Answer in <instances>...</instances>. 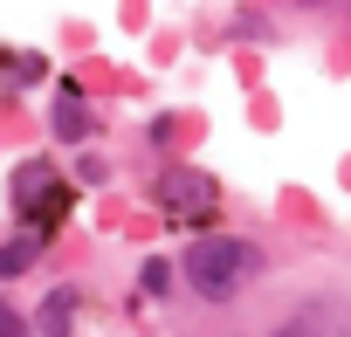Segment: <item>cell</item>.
<instances>
[{
    "instance_id": "2",
    "label": "cell",
    "mask_w": 351,
    "mask_h": 337,
    "mask_svg": "<svg viewBox=\"0 0 351 337\" xmlns=\"http://www.w3.org/2000/svg\"><path fill=\"white\" fill-rule=\"evenodd\" d=\"M8 200H14V221H21V227L56 234V227L69 221V207H76V186L56 173V158H21V165H14Z\"/></svg>"
},
{
    "instance_id": "7",
    "label": "cell",
    "mask_w": 351,
    "mask_h": 337,
    "mask_svg": "<svg viewBox=\"0 0 351 337\" xmlns=\"http://www.w3.org/2000/svg\"><path fill=\"white\" fill-rule=\"evenodd\" d=\"M228 35H241V42H276V21H269L262 8H234V14H228Z\"/></svg>"
},
{
    "instance_id": "11",
    "label": "cell",
    "mask_w": 351,
    "mask_h": 337,
    "mask_svg": "<svg viewBox=\"0 0 351 337\" xmlns=\"http://www.w3.org/2000/svg\"><path fill=\"white\" fill-rule=\"evenodd\" d=\"M276 337H317V323H310V316H303V323H282V330H276Z\"/></svg>"
},
{
    "instance_id": "8",
    "label": "cell",
    "mask_w": 351,
    "mask_h": 337,
    "mask_svg": "<svg viewBox=\"0 0 351 337\" xmlns=\"http://www.w3.org/2000/svg\"><path fill=\"white\" fill-rule=\"evenodd\" d=\"M138 282H145V296H165V289H172V262H165V255H152Z\"/></svg>"
},
{
    "instance_id": "1",
    "label": "cell",
    "mask_w": 351,
    "mask_h": 337,
    "mask_svg": "<svg viewBox=\"0 0 351 337\" xmlns=\"http://www.w3.org/2000/svg\"><path fill=\"white\" fill-rule=\"evenodd\" d=\"M262 269H269V255H262V241L255 234H200V241H186L180 248V275H186V289L200 296V303H234V296H248L255 282H262Z\"/></svg>"
},
{
    "instance_id": "5",
    "label": "cell",
    "mask_w": 351,
    "mask_h": 337,
    "mask_svg": "<svg viewBox=\"0 0 351 337\" xmlns=\"http://www.w3.org/2000/svg\"><path fill=\"white\" fill-rule=\"evenodd\" d=\"M49 131H56L62 145L97 138V110H90V97H83V90H62V97H56V110H49Z\"/></svg>"
},
{
    "instance_id": "3",
    "label": "cell",
    "mask_w": 351,
    "mask_h": 337,
    "mask_svg": "<svg viewBox=\"0 0 351 337\" xmlns=\"http://www.w3.org/2000/svg\"><path fill=\"white\" fill-rule=\"evenodd\" d=\"M158 214L172 227H214L221 221V179L200 173V165H172L158 179Z\"/></svg>"
},
{
    "instance_id": "9",
    "label": "cell",
    "mask_w": 351,
    "mask_h": 337,
    "mask_svg": "<svg viewBox=\"0 0 351 337\" xmlns=\"http://www.w3.org/2000/svg\"><path fill=\"white\" fill-rule=\"evenodd\" d=\"M0 337H35V323H28L14 303H0Z\"/></svg>"
},
{
    "instance_id": "12",
    "label": "cell",
    "mask_w": 351,
    "mask_h": 337,
    "mask_svg": "<svg viewBox=\"0 0 351 337\" xmlns=\"http://www.w3.org/2000/svg\"><path fill=\"white\" fill-rule=\"evenodd\" d=\"M303 14H330V8H344V0H296Z\"/></svg>"
},
{
    "instance_id": "10",
    "label": "cell",
    "mask_w": 351,
    "mask_h": 337,
    "mask_svg": "<svg viewBox=\"0 0 351 337\" xmlns=\"http://www.w3.org/2000/svg\"><path fill=\"white\" fill-rule=\"evenodd\" d=\"M76 179H83V186H104V179H110V165H104V158H83V165H76Z\"/></svg>"
},
{
    "instance_id": "6",
    "label": "cell",
    "mask_w": 351,
    "mask_h": 337,
    "mask_svg": "<svg viewBox=\"0 0 351 337\" xmlns=\"http://www.w3.org/2000/svg\"><path fill=\"white\" fill-rule=\"evenodd\" d=\"M42 241H49V234H35V227H21V234L0 241V282L28 275V269H35V255H42Z\"/></svg>"
},
{
    "instance_id": "4",
    "label": "cell",
    "mask_w": 351,
    "mask_h": 337,
    "mask_svg": "<svg viewBox=\"0 0 351 337\" xmlns=\"http://www.w3.org/2000/svg\"><path fill=\"white\" fill-rule=\"evenodd\" d=\"M76 316H83V289L76 282H56L35 310V337H76Z\"/></svg>"
}]
</instances>
